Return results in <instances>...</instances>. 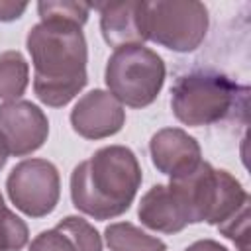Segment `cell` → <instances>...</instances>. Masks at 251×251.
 <instances>
[{"label": "cell", "instance_id": "cell-1", "mask_svg": "<svg viewBox=\"0 0 251 251\" xmlns=\"http://www.w3.org/2000/svg\"><path fill=\"white\" fill-rule=\"evenodd\" d=\"M33 65L35 96L63 108L86 86L88 49L82 27L67 22H39L25 37Z\"/></svg>", "mask_w": 251, "mask_h": 251}, {"label": "cell", "instance_id": "cell-2", "mask_svg": "<svg viewBox=\"0 0 251 251\" xmlns=\"http://www.w3.org/2000/svg\"><path fill=\"white\" fill-rule=\"evenodd\" d=\"M141 178L135 153L124 145H108L73 169L71 200L94 220H112L131 206Z\"/></svg>", "mask_w": 251, "mask_h": 251}, {"label": "cell", "instance_id": "cell-3", "mask_svg": "<svg viewBox=\"0 0 251 251\" xmlns=\"http://www.w3.org/2000/svg\"><path fill=\"white\" fill-rule=\"evenodd\" d=\"M169 186L180 198L188 224L220 226L249 200L247 190L231 173L214 169L206 161L188 175L171 178Z\"/></svg>", "mask_w": 251, "mask_h": 251}, {"label": "cell", "instance_id": "cell-4", "mask_svg": "<svg viewBox=\"0 0 251 251\" xmlns=\"http://www.w3.org/2000/svg\"><path fill=\"white\" fill-rule=\"evenodd\" d=\"M163 59L145 45L114 49L106 63L104 80L108 92L129 108H145L155 102L165 84Z\"/></svg>", "mask_w": 251, "mask_h": 251}, {"label": "cell", "instance_id": "cell-5", "mask_svg": "<svg viewBox=\"0 0 251 251\" xmlns=\"http://www.w3.org/2000/svg\"><path fill=\"white\" fill-rule=\"evenodd\" d=\"M208 10L196 0L143 2L145 37L176 53L194 51L208 31Z\"/></svg>", "mask_w": 251, "mask_h": 251}, {"label": "cell", "instance_id": "cell-6", "mask_svg": "<svg viewBox=\"0 0 251 251\" xmlns=\"http://www.w3.org/2000/svg\"><path fill=\"white\" fill-rule=\"evenodd\" d=\"M235 100V84L218 73H190L178 76L171 90V108L184 126H210L227 116Z\"/></svg>", "mask_w": 251, "mask_h": 251}, {"label": "cell", "instance_id": "cell-7", "mask_svg": "<svg viewBox=\"0 0 251 251\" xmlns=\"http://www.w3.org/2000/svg\"><path fill=\"white\" fill-rule=\"evenodd\" d=\"M6 190L20 212L29 218H43L51 214L59 202V171L47 159H24L10 171Z\"/></svg>", "mask_w": 251, "mask_h": 251}, {"label": "cell", "instance_id": "cell-8", "mask_svg": "<svg viewBox=\"0 0 251 251\" xmlns=\"http://www.w3.org/2000/svg\"><path fill=\"white\" fill-rule=\"evenodd\" d=\"M49 135L45 112L29 100L0 104V139L14 157H25L37 151Z\"/></svg>", "mask_w": 251, "mask_h": 251}, {"label": "cell", "instance_id": "cell-9", "mask_svg": "<svg viewBox=\"0 0 251 251\" xmlns=\"http://www.w3.org/2000/svg\"><path fill=\"white\" fill-rule=\"evenodd\" d=\"M126 124L124 106L102 88L78 98L71 110V126L84 139H104L118 133Z\"/></svg>", "mask_w": 251, "mask_h": 251}, {"label": "cell", "instance_id": "cell-10", "mask_svg": "<svg viewBox=\"0 0 251 251\" xmlns=\"http://www.w3.org/2000/svg\"><path fill=\"white\" fill-rule=\"evenodd\" d=\"M149 153L157 171L169 178L188 175L202 161L198 141L180 127L159 129L149 141Z\"/></svg>", "mask_w": 251, "mask_h": 251}, {"label": "cell", "instance_id": "cell-11", "mask_svg": "<svg viewBox=\"0 0 251 251\" xmlns=\"http://www.w3.org/2000/svg\"><path fill=\"white\" fill-rule=\"evenodd\" d=\"M100 10V29L104 41L114 47L143 45L147 41L143 29V2H112L96 4Z\"/></svg>", "mask_w": 251, "mask_h": 251}, {"label": "cell", "instance_id": "cell-12", "mask_svg": "<svg viewBox=\"0 0 251 251\" xmlns=\"http://www.w3.org/2000/svg\"><path fill=\"white\" fill-rule=\"evenodd\" d=\"M141 224L159 233H178L188 226V216L176 192L169 184L151 186L139 200Z\"/></svg>", "mask_w": 251, "mask_h": 251}, {"label": "cell", "instance_id": "cell-13", "mask_svg": "<svg viewBox=\"0 0 251 251\" xmlns=\"http://www.w3.org/2000/svg\"><path fill=\"white\" fill-rule=\"evenodd\" d=\"M27 251H102V239L84 218L67 216L53 229L35 235Z\"/></svg>", "mask_w": 251, "mask_h": 251}, {"label": "cell", "instance_id": "cell-14", "mask_svg": "<svg viewBox=\"0 0 251 251\" xmlns=\"http://www.w3.org/2000/svg\"><path fill=\"white\" fill-rule=\"evenodd\" d=\"M104 239L110 251H167L163 239L149 235L129 222H116L104 229Z\"/></svg>", "mask_w": 251, "mask_h": 251}, {"label": "cell", "instance_id": "cell-15", "mask_svg": "<svg viewBox=\"0 0 251 251\" xmlns=\"http://www.w3.org/2000/svg\"><path fill=\"white\" fill-rule=\"evenodd\" d=\"M29 82V65L25 57L12 49L0 53V100L14 102L18 100Z\"/></svg>", "mask_w": 251, "mask_h": 251}, {"label": "cell", "instance_id": "cell-16", "mask_svg": "<svg viewBox=\"0 0 251 251\" xmlns=\"http://www.w3.org/2000/svg\"><path fill=\"white\" fill-rule=\"evenodd\" d=\"M37 12L41 22H67L82 27L88 20L90 6L80 2H39Z\"/></svg>", "mask_w": 251, "mask_h": 251}, {"label": "cell", "instance_id": "cell-17", "mask_svg": "<svg viewBox=\"0 0 251 251\" xmlns=\"http://www.w3.org/2000/svg\"><path fill=\"white\" fill-rule=\"evenodd\" d=\"M29 231L25 222L12 210H0V251H22L27 245Z\"/></svg>", "mask_w": 251, "mask_h": 251}, {"label": "cell", "instance_id": "cell-18", "mask_svg": "<svg viewBox=\"0 0 251 251\" xmlns=\"http://www.w3.org/2000/svg\"><path fill=\"white\" fill-rule=\"evenodd\" d=\"M249 204L251 198L218 226L220 233L231 239L239 251H249Z\"/></svg>", "mask_w": 251, "mask_h": 251}, {"label": "cell", "instance_id": "cell-19", "mask_svg": "<svg viewBox=\"0 0 251 251\" xmlns=\"http://www.w3.org/2000/svg\"><path fill=\"white\" fill-rule=\"evenodd\" d=\"M27 4H16V2H0V22H12L18 20L25 12Z\"/></svg>", "mask_w": 251, "mask_h": 251}, {"label": "cell", "instance_id": "cell-20", "mask_svg": "<svg viewBox=\"0 0 251 251\" xmlns=\"http://www.w3.org/2000/svg\"><path fill=\"white\" fill-rule=\"evenodd\" d=\"M6 161H8V151H6V147H4V143H2V139H0V171L4 169Z\"/></svg>", "mask_w": 251, "mask_h": 251}, {"label": "cell", "instance_id": "cell-21", "mask_svg": "<svg viewBox=\"0 0 251 251\" xmlns=\"http://www.w3.org/2000/svg\"><path fill=\"white\" fill-rule=\"evenodd\" d=\"M6 206H4V198H2V194H0V210H4Z\"/></svg>", "mask_w": 251, "mask_h": 251}]
</instances>
